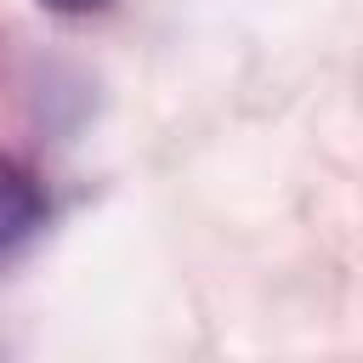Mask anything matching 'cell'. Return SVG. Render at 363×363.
Returning a JSON list of instances; mask_svg holds the SVG:
<instances>
[{"instance_id": "obj_1", "label": "cell", "mask_w": 363, "mask_h": 363, "mask_svg": "<svg viewBox=\"0 0 363 363\" xmlns=\"http://www.w3.org/2000/svg\"><path fill=\"white\" fill-rule=\"evenodd\" d=\"M45 227V187L34 182L28 164L0 159V250H17Z\"/></svg>"}, {"instance_id": "obj_2", "label": "cell", "mask_w": 363, "mask_h": 363, "mask_svg": "<svg viewBox=\"0 0 363 363\" xmlns=\"http://www.w3.org/2000/svg\"><path fill=\"white\" fill-rule=\"evenodd\" d=\"M45 11H62V17H85V11H102V6H113V0H40Z\"/></svg>"}]
</instances>
